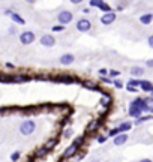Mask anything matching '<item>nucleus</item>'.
Segmentation results:
<instances>
[{
    "instance_id": "nucleus-35",
    "label": "nucleus",
    "mask_w": 153,
    "mask_h": 162,
    "mask_svg": "<svg viewBox=\"0 0 153 162\" xmlns=\"http://www.w3.org/2000/svg\"><path fill=\"white\" fill-rule=\"evenodd\" d=\"M147 66H150V68H152V66H153V60H149V62H147Z\"/></svg>"
},
{
    "instance_id": "nucleus-27",
    "label": "nucleus",
    "mask_w": 153,
    "mask_h": 162,
    "mask_svg": "<svg viewBox=\"0 0 153 162\" xmlns=\"http://www.w3.org/2000/svg\"><path fill=\"white\" fill-rule=\"evenodd\" d=\"M99 74H101L102 77H104V75H107V74H108V69H101V71H99Z\"/></svg>"
},
{
    "instance_id": "nucleus-7",
    "label": "nucleus",
    "mask_w": 153,
    "mask_h": 162,
    "mask_svg": "<svg viewBox=\"0 0 153 162\" xmlns=\"http://www.w3.org/2000/svg\"><path fill=\"white\" fill-rule=\"evenodd\" d=\"M74 60H75V57H74L72 54H63V56L60 57V65L68 66V65H72V63H74Z\"/></svg>"
},
{
    "instance_id": "nucleus-21",
    "label": "nucleus",
    "mask_w": 153,
    "mask_h": 162,
    "mask_svg": "<svg viewBox=\"0 0 153 162\" xmlns=\"http://www.w3.org/2000/svg\"><path fill=\"white\" fill-rule=\"evenodd\" d=\"M129 84L134 86V87H138V86H141V81H140V80H131Z\"/></svg>"
},
{
    "instance_id": "nucleus-20",
    "label": "nucleus",
    "mask_w": 153,
    "mask_h": 162,
    "mask_svg": "<svg viewBox=\"0 0 153 162\" xmlns=\"http://www.w3.org/2000/svg\"><path fill=\"white\" fill-rule=\"evenodd\" d=\"M101 3H102V0H90V6H96V8H99Z\"/></svg>"
},
{
    "instance_id": "nucleus-18",
    "label": "nucleus",
    "mask_w": 153,
    "mask_h": 162,
    "mask_svg": "<svg viewBox=\"0 0 153 162\" xmlns=\"http://www.w3.org/2000/svg\"><path fill=\"white\" fill-rule=\"evenodd\" d=\"M95 128H98V122H96V120H92L90 125H89V128H87V131L92 132V131H95Z\"/></svg>"
},
{
    "instance_id": "nucleus-25",
    "label": "nucleus",
    "mask_w": 153,
    "mask_h": 162,
    "mask_svg": "<svg viewBox=\"0 0 153 162\" xmlns=\"http://www.w3.org/2000/svg\"><path fill=\"white\" fill-rule=\"evenodd\" d=\"M114 87H116V89H122V87H123V84H122V81H119V80H116V81H114Z\"/></svg>"
},
{
    "instance_id": "nucleus-32",
    "label": "nucleus",
    "mask_w": 153,
    "mask_h": 162,
    "mask_svg": "<svg viewBox=\"0 0 153 162\" xmlns=\"http://www.w3.org/2000/svg\"><path fill=\"white\" fill-rule=\"evenodd\" d=\"M110 74H111V75H113V77H116V75H119V72H117V71H111Z\"/></svg>"
},
{
    "instance_id": "nucleus-26",
    "label": "nucleus",
    "mask_w": 153,
    "mask_h": 162,
    "mask_svg": "<svg viewBox=\"0 0 153 162\" xmlns=\"http://www.w3.org/2000/svg\"><path fill=\"white\" fill-rule=\"evenodd\" d=\"M128 90H129V92H132V93H135V92H137V87H134V86H131V84H128Z\"/></svg>"
},
{
    "instance_id": "nucleus-36",
    "label": "nucleus",
    "mask_w": 153,
    "mask_h": 162,
    "mask_svg": "<svg viewBox=\"0 0 153 162\" xmlns=\"http://www.w3.org/2000/svg\"><path fill=\"white\" fill-rule=\"evenodd\" d=\"M26 2H27V3H35L36 0H26Z\"/></svg>"
},
{
    "instance_id": "nucleus-38",
    "label": "nucleus",
    "mask_w": 153,
    "mask_h": 162,
    "mask_svg": "<svg viewBox=\"0 0 153 162\" xmlns=\"http://www.w3.org/2000/svg\"><path fill=\"white\" fill-rule=\"evenodd\" d=\"M152 98H153V92H152Z\"/></svg>"
},
{
    "instance_id": "nucleus-15",
    "label": "nucleus",
    "mask_w": 153,
    "mask_h": 162,
    "mask_svg": "<svg viewBox=\"0 0 153 162\" xmlns=\"http://www.w3.org/2000/svg\"><path fill=\"white\" fill-rule=\"evenodd\" d=\"M132 128V125H131V123H129V122H125V123H122V125H120L119 128V134L120 132H122V134H123V132H126V131H129V129Z\"/></svg>"
},
{
    "instance_id": "nucleus-22",
    "label": "nucleus",
    "mask_w": 153,
    "mask_h": 162,
    "mask_svg": "<svg viewBox=\"0 0 153 162\" xmlns=\"http://www.w3.org/2000/svg\"><path fill=\"white\" fill-rule=\"evenodd\" d=\"M63 29H65V26H63V24H59V26L53 27V32H62Z\"/></svg>"
},
{
    "instance_id": "nucleus-13",
    "label": "nucleus",
    "mask_w": 153,
    "mask_h": 162,
    "mask_svg": "<svg viewBox=\"0 0 153 162\" xmlns=\"http://www.w3.org/2000/svg\"><path fill=\"white\" fill-rule=\"evenodd\" d=\"M11 18H12V21H15L17 24H26V20H24V18L20 17V15H18V14H15V12H14V14H11Z\"/></svg>"
},
{
    "instance_id": "nucleus-10",
    "label": "nucleus",
    "mask_w": 153,
    "mask_h": 162,
    "mask_svg": "<svg viewBox=\"0 0 153 162\" xmlns=\"http://www.w3.org/2000/svg\"><path fill=\"white\" fill-rule=\"evenodd\" d=\"M76 149H78V146L74 143V144L71 146V147H68V149L65 150V158H69V156H72V155L76 152Z\"/></svg>"
},
{
    "instance_id": "nucleus-9",
    "label": "nucleus",
    "mask_w": 153,
    "mask_h": 162,
    "mask_svg": "<svg viewBox=\"0 0 153 162\" xmlns=\"http://www.w3.org/2000/svg\"><path fill=\"white\" fill-rule=\"evenodd\" d=\"M126 141H128V135H126V134H120L119 137H116V138H114V144H116V146L125 144Z\"/></svg>"
},
{
    "instance_id": "nucleus-31",
    "label": "nucleus",
    "mask_w": 153,
    "mask_h": 162,
    "mask_svg": "<svg viewBox=\"0 0 153 162\" xmlns=\"http://www.w3.org/2000/svg\"><path fill=\"white\" fill-rule=\"evenodd\" d=\"M149 45L153 48V36H150V38H149Z\"/></svg>"
},
{
    "instance_id": "nucleus-3",
    "label": "nucleus",
    "mask_w": 153,
    "mask_h": 162,
    "mask_svg": "<svg viewBox=\"0 0 153 162\" xmlns=\"http://www.w3.org/2000/svg\"><path fill=\"white\" fill-rule=\"evenodd\" d=\"M20 41L24 45H29V44H32L35 41V33L33 32H23L20 35Z\"/></svg>"
},
{
    "instance_id": "nucleus-23",
    "label": "nucleus",
    "mask_w": 153,
    "mask_h": 162,
    "mask_svg": "<svg viewBox=\"0 0 153 162\" xmlns=\"http://www.w3.org/2000/svg\"><path fill=\"white\" fill-rule=\"evenodd\" d=\"M47 152H48V149H47V147H44V149H41V150L38 152V155H39V156H45Z\"/></svg>"
},
{
    "instance_id": "nucleus-16",
    "label": "nucleus",
    "mask_w": 153,
    "mask_h": 162,
    "mask_svg": "<svg viewBox=\"0 0 153 162\" xmlns=\"http://www.w3.org/2000/svg\"><path fill=\"white\" fill-rule=\"evenodd\" d=\"M29 81V77L26 75H18V77H14V83H26Z\"/></svg>"
},
{
    "instance_id": "nucleus-30",
    "label": "nucleus",
    "mask_w": 153,
    "mask_h": 162,
    "mask_svg": "<svg viewBox=\"0 0 153 162\" xmlns=\"http://www.w3.org/2000/svg\"><path fill=\"white\" fill-rule=\"evenodd\" d=\"M149 119H150V117H149V116H146V117H143V119H140V120H138L137 123H141V122H146V120H149Z\"/></svg>"
},
{
    "instance_id": "nucleus-12",
    "label": "nucleus",
    "mask_w": 153,
    "mask_h": 162,
    "mask_svg": "<svg viewBox=\"0 0 153 162\" xmlns=\"http://www.w3.org/2000/svg\"><path fill=\"white\" fill-rule=\"evenodd\" d=\"M83 87L84 89H89V90H98V84L95 81H84L83 83Z\"/></svg>"
},
{
    "instance_id": "nucleus-6",
    "label": "nucleus",
    "mask_w": 153,
    "mask_h": 162,
    "mask_svg": "<svg viewBox=\"0 0 153 162\" xmlns=\"http://www.w3.org/2000/svg\"><path fill=\"white\" fill-rule=\"evenodd\" d=\"M102 24H105V26H108V24H111V23H114L116 21V14L114 12H107L104 17H102Z\"/></svg>"
},
{
    "instance_id": "nucleus-17",
    "label": "nucleus",
    "mask_w": 153,
    "mask_h": 162,
    "mask_svg": "<svg viewBox=\"0 0 153 162\" xmlns=\"http://www.w3.org/2000/svg\"><path fill=\"white\" fill-rule=\"evenodd\" d=\"M99 9H101L102 12H105V14H107V12H111L110 5H107V3H104V2H102L101 5H99Z\"/></svg>"
},
{
    "instance_id": "nucleus-1",
    "label": "nucleus",
    "mask_w": 153,
    "mask_h": 162,
    "mask_svg": "<svg viewBox=\"0 0 153 162\" xmlns=\"http://www.w3.org/2000/svg\"><path fill=\"white\" fill-rule=\"evenodd\" d=\"M35 128H36L35 122H32V120H26V122L21 123V126H20V132H21L23 135H30V134H33Z\"/></svg>"
},
{
    "instance_id": "nucleus-14",
    "label": "nucleus",
    "mask_w": 153,
    "mask_h": 162,
    "mask_svg": "<svg viewBox=\"0 0 153 162\" xmlns=\"http://www.w3.org/2000/svg\"><path fill=\"white\" fill-rule=\"evenodd\" d=\"M131 74L135 75V77H141V75L144 74V69L140 68V66H134V68L131 69Z\"/></svg>"
},
{
    "instance_id": "nucleus-33",
    "label": "nucleus",
    "mask_w": 153,
    "mask_h": 162,
    "mask_svg": "<svg viewBox=\"0 0 153 162\" xmlns=\"http://www.w3.org/2000/svg\"><path fill=\"white\" fill-rule=\"evenodd\" d=\"M83 0H71V3H75V5H78V3H81Z\"/></svg>"
},
{
    "instance_id": "nucleus-11",
    "label": "nucleus",
    "mask_w": 153,
    "mask_h": 162,
    "mask_svg": "<svg viewBox=\"0 0 153 162\" xmlns=\"http://www.w3.org/2000/svg\"><path fill=\"white\" fill-rule=\"evenodd\" d=\"M144 92H153V84L150 81H141V86H140Z\"/></svg>"
},
{
    "instance_id": "nucleus-19",
    "label": "nucleus",
    "mask_w": 153,
    "mask_h": 162,
    "mask_svg": "<svg viewBox=\"0 0 153 162\" xmlns=\"http://www.w3.org/2000/svg\"><path fill=\"white\" fill-rule=\"evenodd\" d=\"M56 144H57V140H51L50 143H47V146H45V147H47V149L50 150V149H53V147H54Z\"/></svg>"
},
{
    "instance_id": "nucleus-37",
    "label": "nucleus",
    "mask_w": 153,
    "mask_h": 162,
    "mask_svg": "<svg viewBox=\"0 0 153 162\" xmlns=\"http://www.w3.org/2000/svg\"><path fill=\"white\" fill-rule=\"evenodd\" d=\"M140 162H152L150 159H143V161H140Z\"/></svg>"
},
{
    "instance_id": "nucleus-28",
    "label": "nucleus",
    "mask_w": 153,
    "mask_h": 162,
    "mask_svg": "<svg viewBox=\"0 0 153 162\" xmlns=\"http://www.w3.org/2000/svg\"><path fill=\"white\" fill-rule=\"evenodd\" d=\"M101 81H102V83H108V84H110V83H113V81H111L110 78H104V77L101 78Z\"/></svg>"
},
{
    "instance_id": "nucleus-8",
    "label": "nucleus",
    "mask_w": 153,
    "mask_h": 162,
    "mask_svg": "<svg viewBox=\"0 0 153 162\" xmlns=\"http://www.w3.org/2000/svg\"><path fill=\"white\" fill-rule=\"evenodd\" d=\"M153 21V14H146V15H141L140 17V23L144 24V26H149Z\"/></svg>"
},
{
    "instance_id": "nucleus-24",
    "label": "nucleus",
    "mask_w": 153,
    "mask_h": 162,
    "mask_svg": "<svg viewBox=\"0 0 153 162\" xmlns=\"http://www.w3.org/2000/svg\"><path fill=\"white\" fill-rule=\"evenodd\" d=\"M11 159H12V161H18V159H20V152H15V153L11 156Z\"/></svg>"
},
{
    "instance_id": "nucleus-5",
    "label": "nucleus",
    "mask_w": 153,
    "mask_h": 162,
    "mask_svg": "<svg viewBox=\"0 0 153 162\" xmlns=\"http://www.w3.org/2000/svg\"><path fill=\"white\" fill-rule=\"evenodd\" d=\"M41 44H42L44 47H53L56 44V39H54L53 35H44L42 38H41Z\"/></svg>"
},
{
    "instance_id": "nucleus-2",
    "label": "nucleus",
    "mask_w": 153,
    "mask_h": 162,
    "mask_svg": "<svg viewBox=\"0 0 153 162\" xmlns=\"http://www.w3.org/2000/svg\"><path fill=\"white\" fill-rule=\"evenodd\" d=\"M72 18H74V15H72V12H69V11H62L59 14V17H57V20H59L60 24H69L71 21H72Z\"/></svg>"
},
{
    "instance_id": "nucleus-4",
    "label": "nucleus",
    "mask_w": 153,
    "mask_h": 162,
    "mask_svg": "<svg viewBox=\"0 0 153 162\" xmlns=\"http://www.w3.org/2000/svg\"><path fill=\"white\" fill-rule=\"evenodd\" d=\"M90 27H92V24H90V21L89 20H86V18H83V20H80L78 23H76V30L78 32H89L90 30Z\"/></svg>"
},
{
    "instance_id": "nucleus-29",
    "label": "nucleus",
    "mask_w": 153,
    "mask_h": 162,
    "mask_svg": "<svg viewBox=\"0 0 153 162\" xmlns=\"http://www.w3.org/2000/svg\"><path fill=\"white\" fill-rule=\"evenodd\" d=\"M116 134H119V129H117V128H116V129H113V131L110 132V135H111V137H113V135H116Z\"/></svg>"
},
{
    "instance_id": "nucleus-34",
    "label": "nucleus",
    "mask_w": 153,
    "mask_h": 162,
    "mask_svg": "<svg viewBox=\"0 0 153 162\" xmlns=\"http://www.w3.org/2000/svg\"><path fill=\"white\" fill-rule=\"evenodd\" d=\"M104 141H105V138H104V137H99V140H98V143H104Z\"/></svg>"
}]
</instances>
